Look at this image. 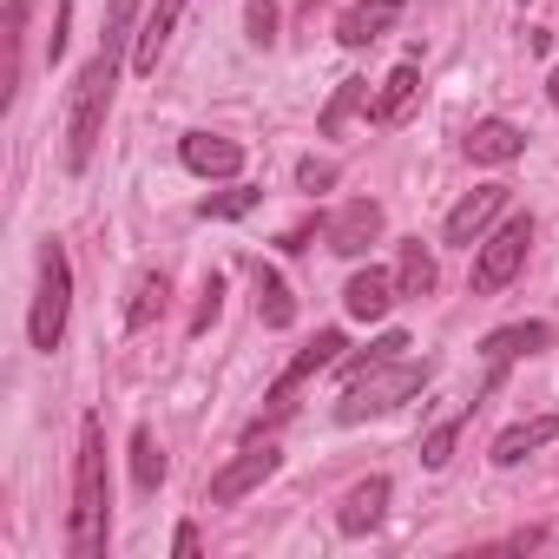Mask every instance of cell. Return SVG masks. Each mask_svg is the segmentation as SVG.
Wrapping results in <instances>:
<instances>
[{
    "label": "cell",
    "instance_id": "19",
    "mask_svg": "<svg viewBox=\"0 0 559 559\" xmlns=\"http://www.w3.org/2000/svg\"><path fill=\"white\" fill-rule=\"evenodd\" d=\"M382 507H389V480H382V474H369V480H356V487H349V500H343L336 526H343V533H369V526L382 520Z\"/></svg>",
    "mask_w": 559,
    "mask_h": 559
},
{
    "label": "cell",
    "instance_id": "4",
    "mask_svg": "<svg viewBox=\"0 0 559 559\" xmlns=\"http://www.w3.org/2000/svg\"><path fill=\"white\" fill-rule=\"evenodd\" d=\"M67 310H73V263H67V243H40V290H34V317H27L34 349H60Z\"/></svg>",
    "mask_w": 559,
    "mask_h": 559
},
{
    "label": "cell",
    "instance_id": "33",
    "mask_svg": "<svg viewBox=\"0 0 559 559\" xmlns=\"http://www.w3.org/2000/svg\"><path fill=\"white\" fill-rule=\"evenodd\" d=\"M546 93H552V106H559V73H552V80H546Z\"/></svg>",
    "mask_w": 559,
    "mask_h": 559
},
{
    "label": "cell",
    "instance_id": "20",
    "mask_svg": "<svg viewBox=\"0 0 559 559\" xmlns=\"http://www.w3.org/2000/svg\"><path fill=\"white\" fill-rule=\"evenodd\" d=\"M257 317H263L270 330H290V323H297V304H290V290H284V276L263 270V263H257Z\"/></svg>",
    "mask_w": 559,
    "mask_h": 559
},
{
    "label": "cell",
    "instance_id": "29",
    "mask_svg": "<svg viewBox=\"0 0 559 559\" xmlns=\"http://www.w3.org/2000/svg\"><path fill=\"white\" fill-rule=\"evenodd\" d=\"M243 21H250V40H257V47H270V40H276V0H250Z\"/></svg>",
    "mask_w": 559,
    "mask_h": 559
},
{
    "label": "cell",
    "instance_id": "9",
    "mask_svg": "<svg viewBox=\"0 0 559 559\" xmlns=\"http://www.w3.org/2000/svg\"><path fill=\"white\" fill-rule=\"evenodd\" d=\"M323 237H330V250H336V257H362V250L382 237V204H376V198H349V204L330 217V230H323Z\"/></svg>",
    "mask_w": 559,
    "mask_h": 559
},
{
    "label": "cell",
    "instance_id": "24",
    "mask_svg": "<svg viewBox=\"0 0 559 559\" xmlns=\"http://www.w3.org/2000/svg\"><path fill=\"white\" fill-rule=\"evenodd\" d=\"M356 106H369V80H343V86H336V99L323 106V132L336 139V132L349 126V112H356Z\"/></svg>",
    "mask_w": 559,
    "mask_h": 559
},
{
    "label": "cell",
    "instance_id": "23",
    "mask_svg": "<svg viewBox=\"0 0 559 559\" xmlns=\"http://www.w3.org/2000/svg\"><path fill=\"white\" fill-rule=\"evenodd\" d=\"M132 480H139V493H158V480H165V448L152 428L132 435Z\"/></svg>",
    "mask_w": 559,
    "mask_h": 559
},
{
    "label": "cell",
    "instance_id": "8",
    "mask_svg": "<svg viewBox=\"0 0 559 559\" xmlns=\"http://www.w3.org/2000/svg\"><path fill=\"white\" fill-rule=\"evenodd\" d=\"M507 211V185H480V191H467L454 211H448V224H441V237L448 243H480L487 237V224Z\"/></svg>",
    "mask_w": 559,
    "mask_h": 559
},
{
    "label": "cell",
    "instance_id": "5",
    "mask_svg": "<svg viewBox=\"0 0 559 559\" xmlns=\"http://www.w3.org/2000/svg\"><path fill=\"white\" fill-rule=\"evenodd\" d=\"M526 243H533V217H507L493 237H480V250H474V297H493V290L513 284L520 263H526Z\"/></svg>",
    "mask_w": 559,
    "mask_h": 559
},
{
    "label": "cell",
    "instance_id": "31",
    "mask_svg": "<svg viewBox=\"0 0 559 559\" xmlns=\"http://www.w3.org/2000/svg\"><path fill=\"white\" fill-rule=\"evenodd\" d=\"M217 297H224V284H217V270H211V276H204V304H198V317H191V336L217 323Z\"/></svg>",
    "mask_w": 559,
    "mask_h": 559
},
{
    "label": "cell",
    "instance_id": "16",
    "mask_svg": "<svg viewBox=\"0 0 559 559\" xmlns=\"http://www.w3.org/2000/svg\"><path fill=\"white\" fill-rule=\"evenodd\" d=\"M178 14H185V0H158V8L139 21V40H132V67H139V73H152V67H158V53H165V40H171Z\"/></svg>",
    "mask_w": 559,
    "mask_h": 559
},
{
    "label": "cell",
    "instance_id": "15",
    "mask_svg": "<svg viewBox=\"0 0 559 559\" xmlns=\"http://www.w3.org/2000/svg\"><path fill=\"white\" fill-rule=\"evenodd\" d=\"M395 14H402V0H362V8H349V14H343L336 40H343V47H376V40L395 27Z\"/></svg>",
    "mask_w": 559,
    "mask_h": 559
},
{
    "label": "cell",
    "instance_id": "14",
    "mask_svg": "<svg viewBox=\"0 0 559 559\" xmlns=\"http://www.w3.org/2000/svg\"><path fill=\"white\" fill-rule=\"evenodd\" d=\"M539 349H552V323H507V330H493V336L480 343V356H487L493 369H507L513 356H539Z\"/></svg>",
    "mask_w": 559,
    "mask_h": 559
},
{
    "label": "cell",
    "instance_id": "10",
    "mask_svg": "<svg viewBox=\"0 0 559 559\" xmlns=\"http://www.w3.org/2000/svg\"><path fill=\"white\" fill-rule=\"evenodd\" d=\"M178 158H185L198 178H237V171H243V145H237V139H217V132H185Z\"/></svg>",
    "mask_w": 559,
    "mask_h": 559
},
{
    "label": "cell",
    "instance_id": "6",
    "mask_svg": "<svg viewBox=\"0 0 559 559\" xmlns=\"http://www.w3.org/2000/svg\"><path fill=\"white\" fill-rule=\"evenodd\" d=\"M276 461H284V454H276L270 441H250V448H243V454H237V461L211 480V507H237L243 493H257V487L276 474Z\"/></svg>",
    "mask_w": 559,
    "mask_h": 559
},
{
    "label": "cell",
    "instance_id": "11",
    "mask_svg": "<svg viewBox=\"0 0 559 559\" xmlns=\"http://www.w3.org/2000/svg\"><path fill=\"white\" fill-rule=\"evenodd\" d=\"M395 297H402V290H395V276L369 263V270H356V276H349L343 310H349L356 323H376V317H389V310H395Z\"/></svg>",
    "mask_w": 559,
    "mask_h": 559
},
{
    "label": "cell",
    "instance_id": "12",
    "mask_svg": "<svg viewBox=\"0 0 559 559\" xmlns=\"http://www.w3.org/2000/svg\"><path fill=\"white\" fill-rule=\"evenodd\" d=\"M165 304H171V276H165L158 263H145V270L132 276V304H126V330H152V323L165 317Z\"/></svg>",
    "mask_w": 559,
    "mask_h": 559
},
{
    "label": "cell",
    "instance_id": "21",
    "mask_svg": "<svg viewBox=\"0 0 559 559\" xmlns=\"http://www.w3.org/2000/svg\"><path fill=\"white\" fill-rule=\"evenodd\" d=\"M395 290H402V297H428V290H435V257L421 250V237H408L402 257H395Z\"/></svg>",
    "mask_w": 559,
    "mask_h": 559
},
{
    "label": "cell",
    "instance_id": "18",
    "mask_svg": "<svg viewBox=\"0 0 559 559\" xmlns=\"http://www.w3.org/2000/svg\"><path fill=\"white\" fill-rule=\"evenodd\" d=\"M546 441H559V415H533V421H513L500 441H493V461L500 467H520L533 448H546Z\"/></svg>",
    "mask_w": 559,
    "mask_h": 559
},
{
    "label": "cell",
    "instance_id": "28",
    "mask_svg": "<svg viewBox=\"0 0 559 559\" xmlns=\"http://www.w3.org/2000/svg\"><path fill=\"white\" fill-rule=\"evenodd\" d=\"M257 204H263V191H257V185H237V191H224V198H204L198 217H243V211H257Z\"/></svg>",
    "mask_w": 559,
    "mask_h": 559
},
{
    "label": "cell",
    "instance_id": "2",
    "mask_svg": "<svg viewBox=\"0 0 559 559\" xmlns=\"http://www.w3.org/2000/svg\"><path fill=\"white\" fill-rule=\"evenodd\" d=\"M428 376H435V362L421 356H395V362H376V369H362L356 382H343V402H336V421H369V415H389V408H402L408 395H421L428 389Z\"/></svg>",
    "mask_w": 559,
    "mask_h": 559
},
{
    "label": "cell",
    "instance_id": "3",
    "mask_svg": "<svg viewBox=\"0 0 559 559\" xmlns=\"http://www.w3.org/2000/svg\"><path fill=\"white\" fill-rule=\"evenodd\" d=\"M119 67H126V60L99 53V60L80 73V86H73V112H67V171H86V165H93V152H99V139H106V112H112Z\"/></svg>",
    "mask_w": 559,
    "mask_h": 559
},
{
    "label": "cell",
    "instance_id": "26",
    "mask_svg": "<svg viewBox=\"0 0 559 559\" xmlns=\"http://www.w3.org/2000/svg\"><path fill=\"white\" fill-rule=\"evenodd\" d=\"M461 421H467V415H454V421H441V428H428V441H421V467H435V474H441V467L454 461V441H461Z\"/></svg>",
    "mask_w": 559,
    "mask_h": 559
},
{
    "label": "cell",
    "instance_id": "22",
    "mask_svg": "<svg viewBox=\"0 0 559 559\" xmlns=\"http://www.w3.org/2000/svg\"><path fill=\"white\" fill-rule=\"evenodd\" d=\"M132 40H139V0H112V8H106V34H99V53L126 60Z\"/></svg>",
    "mask_w": 559,
    "mask_h": 559
},
{
    "label": "cell",
    "instance_id": "25",
    "mask_svg": "<svg viewBox=\"0 0 559 559\" xmlns=\"http://www.w3.org/2000/svg\"><path fill=\"white\" fill-rule=\"evenodd\" d=\"M402 349H408V336H402V330H389V336H376L362 356H349V362H336V369H343V382H356L362 369H376V362H395Z\"/></svg>",
    "mask_w": 559,
    "mask_h": 559
},
{
    "label": "cell",
    "instance_id": "34",
    "mask_svg": "<svg viewBox=\"0 0 559 559\" xmlns=\"http://www.w3.org/2000/svg\"><path fill=\"white\" fill-rule=\"evenodd\" d=\"M310 14H317V0H310Z\"/></svg>",
    "mask_w": 559,
    "mask_h": 559
},
{
    "label": "cell",
    "instance_id": "30",
    "mask_svg": "<svg viewBox=\"0 0 559 559\" xmlns=\"http://www.w3.org/2000/svg\"><path fill=\"white\" fill-rule=\"evenodd\" d=\"M297 185H304V191H330V185H336V165H330V158H304V165H297Z\"/></svg>",
    "mask_w": 559,
    "mask_h": 559
},
{
    "label": "cell",
    "instance_id": "7",
    "mask_svg": "<svg viewBox=\"0 0 559 559\" xmlns=\"http://www.w3.org/2000/svg\"><path fill=\"white\" fill-rule=\"evenodd\" d=\"M343 349H349V343H343V330H323V336H317V343H310L290 369H284V376H276V389H270V415H284V408H290V395H297L310 376L336 369V362H343Z\"/></svg>",
    "mask_w": 559,
    "mask_h": 559
},
{
    "label": "cell",
    "instance_id": "27",
    "mask_svg": "<svg viewBox=\"0 0 559 559\" xmlns=\"http://www.w3.org/2000/svg\"><path fill=\"white\" fill-rule=\"evenodd\" d=\"M21 27H27V0H8V86H0V99H14L21 86Z\"/></svg>",
    "mask_w": 559,
    "mask_h": 559
},
{
    "label": "cell",
    "instance_id": "32",
    "mask_svg": "<svg viewBox=\"0 0 559 559\" xmlns=\"http://www.w3.org/2000/svg\"><path fill=\"white\" fill-rule=\"evenodd\" d=\"M171 552L191 559V552H198V526H178V533H171Z\"/></svg>",
    "mask_w": 559,
    "mask_h": 559
},
{
    "label": "cell",
    "instance_id": "17",
    "mask_svg": "<svg viewBox=\"0 0 559 559\" xmlns=\"http://www.w3.org/2000/svg\"><path fill=\"white\" fill-rule=\"evenodd\" d=\"M415 93H421V67H415V60H402V67L382 80V99L369 106V119H376V126H402V119H408V106H415Z\"/></svg>",
    "mask_w": 559,
    "mask_h": 559
},
{
    "label": "cell",
    "instance_id": "1",
    "mask_svg": "<svg viewBox=\"0 0 559 559\" xmlns=\"http://www.w3.org/2000/svg\"><path fill=\"white\" fill-rule=\"evenodd\" d=\"M67 552H73V559H99V552H106V428H99V415H86V421H80Z\"/></svg>",
    "mask_w": 559,
    "mask_h": 559
},
{
    "label": "cell",
    "instance_id": "13",
    "mask_svg": "<svg viewBox=\"0 0 559 559\" xmlns=\"http://www.w3.org/2000/svg\"><path fill=\"white\" fill-rule=\"evenodd\" d=\"M520 152H526V132L507 126V119H480V126L467 132V158H474V165H513Z\"/></svg>",
    "mask_w": 559,
    "mask_h": 559
}]
</instances>
